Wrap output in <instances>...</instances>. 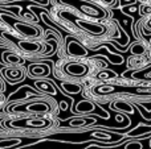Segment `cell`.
I'll return each mask as SVG.
<instances>
[{"label":"cell","instance_id":"1","mask_svg":"<svg viewBox=\"0 0 151 149\" xmlns=\"http://www.w3.org/2000/svg\"><path fill=\"white\" fill-rule=\"evenodd\" d=\"M1 62L8 66H21L24 65L25 60H24V57L21 54H17V53L11 52V50H5L3 53Z\"/></svg>","mask_w":151,"mask_h":149},{"label":"cell","instance_id":"2","mask_svg":"<svg viewBox=\"0 0 151 149\" xmlns=\"http://www.w3.org/2000/svg\"><path fill=\"white\" fill-rule=\"evenodd\" d=\"M15 28L20 32L21 36L27 37V38H35V37H39L40 36V29L36 28V26H32V25H27V24L23 23H15Z\"/></svg>","mask_w":151,"mask_h":149},{"label":"cell","instance_id":"3","mask_svg":"<svg viewBox=\"0 0 151 149\" xmlns=\"http://www.w3.org/2000/svg\"><path fill=\"white\" fill-rule=\"evenodd\" d=\"M64 71L72 77H82L88 73V67L82 63H66L64 66Z\"/></svg>","mask_w":151,"mask_h":149},{"label":"cell","instance_id":"4","mask_svg":"<svg viewBox=\"0 0 151 149\" xmlns=\"http://www.w3.org/2000/svg\"><path fill=\"white\" fill-rule=\"evenodd\" d=\"M3 74L7 79L11 82H17L24 78V70L23 69H4Z\"/></svg>","mask_w":151,"mask_h":149},{"label":"cell","instance_id":"5","mask_svg":"<svg viewBox=\"0 0 151 149\" xmlns=\"http://www.w3.org/2000/svg\"><path fill=\"white\" fill-rule=\"evenodd\" d=\"M66 48H68V52H69L70 55H85L86 54V50L81 46L80 42H77L73 38L68 40V45H66Z\"/></svg>","mask_w":151,"mask_h":149},{"label":"cell","instance_id":"6","mask_svg":"<svg viewBox=\"0 0 151 149\" xmlns=\"http://www.w3.org/2000/svg\"><path fill=\"white\" fill-rule=\"evenodd\" d=\"M36 86L37 87H40V86H42V89H45V90H48V92H55V90H53V87H49V84L48 83H44V82H37L36 83Z\"/></svg>","mask_w":151,"mask_h":149},{"label":"cell","instance_id":"7","mask_svg":"<svg viewBox=\"0 0 151 149\" xmlns=\"http://www.w3.org/2000/svg\"><path fill=\"white\" fill-rule=\"evenodd\" d=\"M137 78H145V79H151V74H149L147 71H145V73H137L135 74Z\"/></svg>","mask_w":151,"mask_h":149},{"label":"cell","instance_id":"8","mask_svg":"<svg viewBox=\"0 0 151 149\" xmlns=\"http://www.w3.org/2000/svg\"><path fill=\"white\" fill-rule=\"evenodd\" d=\"M149 23H150V24H149V25H151V20H150V21H149Z\"/></svg>","mask_w":151,"mask_h":149}]
</instances>
